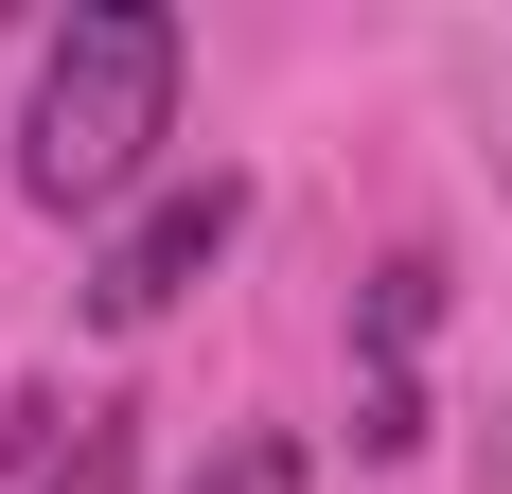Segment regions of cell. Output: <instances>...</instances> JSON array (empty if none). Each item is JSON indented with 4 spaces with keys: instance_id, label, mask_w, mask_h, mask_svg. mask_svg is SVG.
<instances>
[{
    "instance_id": "obj_1",
    "label": "cell",
    "mask_w": 512,
    "mask_h": 494,
    "mask_svg": "<svg viewBox=\"0 0 512 494\" xmlns=\"http://www.w3.org/2000/svg\"><path fill=\"white\" fill-rule=\"evenodd\" d=\"M159 142H177V18H159V0H89V18L36 53L18 195L36 212H106V195H142Z\"/></svg>"
},
{
    "instance_id": "obj_2",
    "label": "cell",
    "mask_w": 512,
    "mask_h": 494,
    "mask_svg": "<svg viewBox=\"0 0 512 494\" xmlns=\"http://www.w3.org/2000/svg\"><path fill=\"white\" fill-rule=\"evenodd\" d=\"M248 230V177H159L124 230H106V265H89V318L106 336H142V318H177V300L212 283V247Z\"/></svg>"
},
{
    "instance_id": "obj_3",
    "label": "cell",
    "mask_w": 512,
    "mask_h": 494,
    "mask_svg": "<svg viewBox=\"0 0 512 494\" xmlns=\"http://www.w3.org/2000/svg\"><path fill=\"white\" fill-rule=\"evenodd\" d=\"M36 494H142V424H124V406H71L53 459H36Z\"/></svg>"
},
{
    "instance_id": "obj_4",
    "label": "cell",
    "mask_w": 512,
    "mask_h": 494,
    "mask_svg": "<svg viewBox=\"0 0 512 494\" xmlns=\"http://www.w3.org/2000/svg\"><path fill=\"white\" fill-rule=\"evenodd\" d=\"M301 477H318V459L283 442V424H230V442H212V459H195L177 494H301Z\"/></svg>"
}]
</instances>
